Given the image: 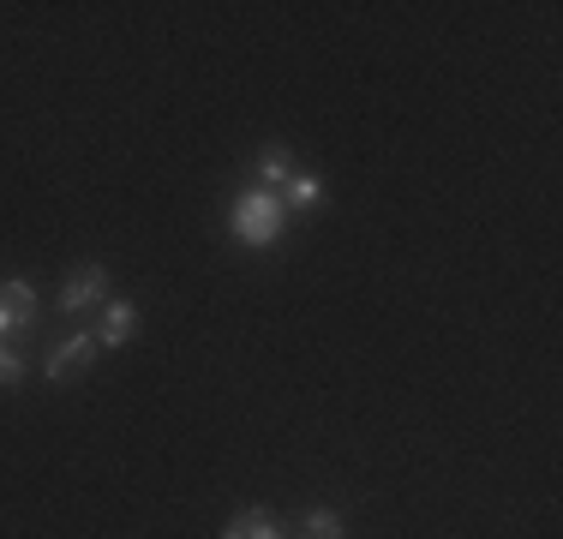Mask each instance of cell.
Segmentation results:
<instances>
[{
	"label": "cell",
	"instance_id": "cell-5",
	"mask_svg": "<svg viewBox=\"0 0 563 539\" xmlns=\"http://www.w3.org/2000/svg\"><path fill=\"white\" fill-rule=\"evenodd\" d=\"M288 180H294V156L282 151V144H264V151H258V186L282 198V193H288Z\"/></svg>",
	"mask_w": 563,
	"mask_h": 539
},
{
	"label": "cell",
	"instance_id": "cell-2",
	"mask_svg": "<svg viewBox=\"0 0 563 539\" xmlns=\"http://www.w3.org/2000/svg\"><path fill=\"white\" fill-rule=\"evenodd\" d=\"M97 354H102L97 330H73L60 348H48V360H43V377H48V384H73V377L85 372Z\"/></svg>",
	"mask_w": 563,
	"mask_h": 539
},
{
	"label": "cell",
	"instance_id": "cell-10",
	"mask_svg": "<svg viewBox=\"0 0 563 539\" xmlns=\"http://www.w3.org/2000/svg\"><path fill=\"white\" fill-rule=\"evenodd\" d=\"M19 377H24L19 348H12V342H0V389H19Z\"/></svg>",
	"mask_w": 563,
	"mask_h": 539
},
{
	"label": "cell",
	"instance_id": "cell-8",
	"mask_svg": "<svg viewBox=\"0 0 563 539\" xmlns=\"http://www.w3.org/2000/svg\"><path fill=\"white\" fill-rule=\"evenodd\" d=\"M300 534H306V539H347V521L336 516V509H306Z\"/></svg>",
	"mask_w": 563,
	"mask_h": 539
},
{
	"label": "cell",
	"instance_id": "cell-4",
	"mask_svg": "<svg viewBox=\"0 0 563 539\" xmlns=\"http://www.w3.org/2000/svg\"><path fill=\"white\" fill-rule=\"evenodd\" d=\"M90 306H109V270H102V264H85V270H73V276H66V288H60L55 312L85 318Z\"/></svg>",
	"mask_w": 563,
	"mask_h": 539
},
{
	"label": "cell",
	"instance_id": "cell-7",
	"mask_svg": "<svg viewBox=\"0 0 563 539\" xmlns=\"http://www.w3.org/2000/svg\"><path fill=\"white\" fill-rule=\"evenodd\" d=\"M132 323H139V312H132L126 300H109V306H102V330H97V342H102V348H120V342L132 336Z\"/></svg>",
	"mask_w": 563,
	"mask_h": 539
},
{
	"label": "cell",
	"instance_id": "cell-9",
	"mask_svg": "<svg viewBox=\"0 0 563 539\" xmlns=\"http://www.w3.org/2000/svg\"><path fill=\"white\" fill-rule=\"evenodd\" d=\"M318 198H324V186H318L312 174H294V180H288V193H282V210H312Z\"/></svg>",
	"mask_w": 563,
	"mask_h": 539
},
{
	"label": "cell",
	"instance_id": "cell-6",
	"mask_svg": "<svg viewBox=\"0 0 563 539\" xmlns=\"http://www.w3.org/2000/svg\"><path fill=\"white\" fill-rule=\"evenodd\" d=\"M222 539H282V528H276L271 509H240V516L222 528Z\"/></svg>",
	"mask_w": 563,
	"mask_h": 539
},
{
	"label": "cell",
	"instance_id": "cell-3",
	"mask_svg": "<svg viewBox=\"0 0 563 539\" xmlns=\"http://www.w3.org/2000/svg\"><path fill=\"white\" fill-rule=\"evenodd\" d=\"M31 323H36V288L24 276H7L0 282V342L31 336Z\"/></svg>",
	"mask_w": 563,
	"mask_h": 539
},
{
	"label": "cell",
	"instance_id": "cell-1",
	"mask_svg": "<svg viewBox=\"0 0 563 539\" xmlns=\"http://www.w3.org/2000/svg\"><path fill=\"white\" fill-rule=\"evenodd\" d=\"M228 228H234L240 246H271L282 234V198L264 193V186H252V193L234 198V216H228Z\"/></svg>",
	"mask_w": 563,
	"mask_h": 539
}]
</instances>
